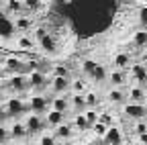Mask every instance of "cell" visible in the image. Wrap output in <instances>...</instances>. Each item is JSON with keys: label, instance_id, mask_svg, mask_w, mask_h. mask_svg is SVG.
<instances>
[{"label": "cell", "instance_id": "cell-1", "mask_svg": "<svg viewBox=\"0 0 147 145\" xmlns=\"http://www.w3.org/2000/svg\"><path fill=\"white\" fill-rule=\"evenodd\" d=\"M123 113H125V117L133 119V121H143V119H147V106L143 102H127L123 106Z\"/></svg>", "mask_w": 147, "mask_h": 145}, {"label": "cell", "instance_id": "cell-2", "mask_svg": "<svg viewBox=\"0 0 147 145\" xmlns=\"http://www.w3.org/2000/svg\"><path fill=\"white\" fill-rule=\"evenodd\" d=\"M25 127H27V133L29 135H37V133H41L45 127H47V123H45V117L37 115V113H31L25 119Z\"/></svg>", "mask_w": 147, "mask_h": 145}, {"label": "cell", "instance_id": "cell-3", "mask_svg": "<svg viewBox=\"0 0 147 145\" xmlns=\"http://www.w3.org/2000/svg\"><path fill=\"white\" fill-rule=\"evenodd\" d=\"M14 33H16L14 19H10V14H6V12H0V37H2V39H10Z\"/></svg>", "mask_w": 147, "mask_h": 145}, {"label": "cell", "instance_id": "cell-4", "mask_svg": "<svg viewBox=\"0 0 147 145\" xmlns=\"http://www.w3.org/2000/svg\"><path fill=\"white\" fill-rule=\"evenodd\" d=\"M4 111H6V117H18V115H23L27 111V104L21 98H10L4 106Z\"/></svg>", "mask_w": 147, "mask_h": 145}, {"label": "cell", "instance_id": "cell-5", "mask_svg": "<svg viewBox=\"0 0 147 145\" xmlns=\"http://www.w3.org/2000/svg\"><path fill=\"white\" fill-rule=\"evenodd\" d=\"M27 106L31 108V113L41 115V113H45V111H47V98H45V96H41V94H35V96H31V100H29V104H27Z\"/></svg>", "mask_w": 147, "mask_h": 145}, {"label": "cell", "instance_id": "cell-6", "mask_svg": "<svg viewBox=\"0 0 147 145\" xmlns=\"http://www.w3.org/2000/svg\"><path fill=\"white\" fill-rule=\"evenodd\" d=\"M51 90H53L55 94H65L67 90H69V78H65V76H53Z\"/></svg>", "mask_w": 147, "mask_h": 145}, {"label": "cell", "instance_id": "cell-7", "mask_svg": "<svg viewBox=\"0 0 147 145\" xmlns=\"http://www.w3.org/2000/svg\"><path fill=\"white\" fill-rule=\"evenodd\" d=\"M108 145H121V141H123V133H121V129L117 125H113V127H108L106 129V135L102 137Z\"/></svg>", "mask_w": 147, "mask_h": 145}, {"label": "cell", "instance_id": "cell-8", "mask_svg": "<svg viewBox=\"0 0 147 145\" xmlns=\"http://www.w3.org/2000/svg\"><path fill=\"white\" fill-rule=\"evenodd\" d=\"M131 76L135 78V82H137L139 86L147 84V67H145L143 63H133V65H131Z\"/></svg>", "mask_w": 147, "mask_h": 145}, {"label": "cell", "instance_id": "cell-9", "mask_svg": "<svg viewBox=\"0 0 147 145\" xmlns=\"http://www.w3.org/2000/svg\"><path fill=\"white\" fill-rule=\"evenodd\" d=\"M63 121H65V113L53 111V108H51V111L45 115V123H47V127H53V129H55L57 125H61Z\"/></svg>", "mask_w": 147, "mask_h": 145}, {"label": "cell", "instance_id": "cell-10", "mask_svg": "<svg viewBox=\"0 0 147 145\" xmlns=\"http://www.w3.org/2000/svg\"><path fill=\"white\" fill-rule=\"evenodd\" d=\"M8 133H10V139H16V141H21V139H25L29 135L25 123H12V127L8 129Z\"/></svg>", "mask_w": 147, "mask_h": 145}, {"label": "cell", "instance_id": "cell-11", "mask_svg": "<svg viewBox=\"0 0 147 145\" xmlns=\"http://www.w3.org/2000/svg\"><path fill=\"white\" fill-rule=\"evenodd\" d=\"M31 27H33V21L29 19V16H23V14L14 16V29H16V33H27Z\"/></svg>", "mask_w": 147, "mask_h": 145}, {"label": "cell", "instance_id": "cell-12", "mask_svg": "<svg viewBox=\"0 0 147 145\" xmlns=\"http://www.w3.org/2000/svg\"><path fill=\"white\" fill-rule=\"evenodd\" d=\"M37 41H39V45L43 47L45 53H55V51H57V43H55V39L51 37L49 33L43 35V37H41V39H37Z\"/></svg>", "mask_w": 147, "mask_h": 145}, {"label": "cell", "instance_id": "cell-13", "mask_svg": "<svg viewBox=\"0 0 147 145\" xmlns=\"http://www.w3.org/2000/svg\"><path fill=\"white\" fill-rule=\"evenodd\" d=\"M27 80H29L31 88H43L45 86V76H43V71H39V69H33Z\"/></svg>", "mask_w": 147, "mask_h": 145}, {"label": "cell", "instance_id": "cell-14", "mask_svg": "<svg viewBox=\"0 0 147 145\" xmlns=\"http://www.w3.org/2000/svg\"><path fill=\"white\" fill-rule=\"evenodd\" d=\"M53 135H55V139H69V137L74 135V129H71V125H67V123L63 121L61 125H57V127H55Z\"/></svg>", "mask_w": 147, "mask_h": 145}, {"label": "cell", "instance_id": "cell-15", "mask_svg": "<svg viewBox=\"0 0 147 145\" xmlns=\"http://www.w3.org/2000/svg\"><path fill=\"white\" fill-rule=\"evenodd\" d=\"M25 10V4H23V0H8L6 2V14H10V16H18Z\"/></svg>", "mask_w": 147, "mask_h": 145}, {"label": "cell", "instance_id": "cell-16", "mask_svg": "<svg viewBox=\"0 0 147 145\" xmlns=\"http://www.w3.org/2000/svg\"><path fill=\"white\" fill-rule=\"evenodd\" d=\"M51 108H53V111H59V113H65V111H69V100L65 96L57 94L51 100Z\"/></svg>", "mask_w": 147, "mask_h": 145}, {"label": "cell", "instance_id": "cell-17", "mask_svg": "<svg viewBox=\"0 0 147 145\" xmlns=\"http://www.w3.org/2000/svg\"><path fill=\"white\" fill-rule=\"evenodd\" d=\"M129 98L131 102H145L147 100V92L143 90V86H133L129 90Z\"/></svg>", "mask_w": 147, "mask_h": 145}, {"label": "cell", "instance_id": "cell-18", "mask_svg": "<svg viewBox=\"0 0 147 145\" xmlns=\"http://www.w3.org/2000/svg\"><path fill=\"white\" fill-rule=\"evenodd\" d=\"M16 47L21 49V51H33L35 47V39L33 37H27V35H21V37H16Z\"/></svg>", "mask_w": 147, "mask_h": 145}, {"label": "cell", "instance_id": "cell-19", "mask_svg": "<svg viewBox=\"0 0 147 145\" xmlns=\"http://www.w3.org/2000/svg\"><path fill=\"white\" fill-rule=\"evenodd\" d=\"M10 86H12V90H16L18 94L25 92L27 88H31V86H29V80H27L25 76H14V78L10 80Z\"/></svg>", "mask_w": 147, "mask_h": 145}, {"label": "cell", "instance_id": "cell-20", "mask_svg": "<svg viewBox=\"0 0 147 145\" xmlns=\"http://www.w3.org/2000/svg\"><path fill=\"white\" fill-rule=\"evenodd\" d=\"M108 80H110V84H113L115 88H121L123 84H125V74H123V69H113L108 74Z\"/></svg>", "mask_w": 147, "mask_h": 145}, {"label": "cell", "instance_id": "cell-21", "mask_svg": "<svg viewBox=\"0 0 147 145\" xmlns=\"http://www.w3.org/2000/svg\"><path fill=\"white\" fill-rule=\"evenodd\" d=\"M84 106H86V100H84V94H76L74 92V96L69 98V108H74V111H84Z\"/></svg>", "mask_w": 147, "mask_h": 145}, {"label": "cell", "instance_id": "cell-22", "mask_svg": "<svg viewBox=\"0 0 147 145\" xmlns=\"http://www.w3.org/2000/svg\"><path fill=\"white\" fill-rule=\"evenodd\" d=\"M90 78H92V80H96V82H104V80L108 78V71H106V67H104V65L96 63L94 71H92V74H90Z\"/></svg>", "mask_w": 147, "mask_h": 145}, {"label": "cell", "instance_id": "cell-23", "mask_svg": "<svg viewBox=\"0 0 147 145\" xmlns=\"http://www.w3.org/2000/svg\"><path fill=\"white\" fill-rule=\"evenodd\" d=\"M108 100L113 102V104H125V92L121 88H113L108 92Z\"/></svg>", "mask_w": 147, "mask_h": 145}, {"label": "cell", "instance_id": "cell-24", "mask_svg": "<svg viewBox=\"0 0 147 145\" xmlns=\"http://www.w3.org/2000/svg\"><path fill=\"white\" fill-rule=\"evenodd\" d=\"M131 65V57L127 55V53H117L115 55V67L117 69H125Z\"/></svg>", "mask_w": 147, "mask_h": 145}, {"label": "cell", "instance_id": "cell-25", "mask_svg": "<svg viewBox=\"0 0 147 145\" xmlns=\"http://www.w3.org/2000/svg\"><path fill=\"white\" fill-rule=\"evenodd\" d=\"M133 43H135L137 47H145V45H147V31H145V29H141V31H137V33L133 35Z\"/></svg>", "mask_w": 147, "mask_h": 145}, {"label": "cell", "instance_id": "cell-26", "mask_svg": "<svg viewBox=\"0 0 147 145\" xmlns=\"http://www.w3.org/2000/svg\"><path fill=\"white\" fill-rule=\"evenodd\" d=\"M69 88H71V92H76V94H84V90H86V82L78 78V80L69 82Z\"/></svg>", "mask_w": 147, "mask_h": 145}, {"label": "cell", "instance_id": "cell-27", "mask_svg": "<svg viewBox=\"0 0 147 145\" xmlns=\"http://www.w3.org/2000/svg\"><path fill=\"white\" fill-rule=\"evenodd\" d=\"M74 123H76V127H78V129H80V131H86V129H88V127H90V123L86 121V117H84V113H82V115L78 113V117H76V121H74Z\"/></svg>", "mask_w": 147, "mask_h": 145}, {"label": "cell", "instance_id": "cell-28", "mask_svg": "<svg viewBox=\"0 0 147 145\" xmlns=\"http://www.w3.org/2000/svg\"><path fill=\"white\" fill-rule=\"evenodd\" d=\"M23 4H25L27 10L35 12V10H39V8H41V0H23Z\"/></svg>", "mask_w": 147, "mask_h": 145}, {"label": "cell", "instance_id": "cell-29", "mask_svg": "<svg viewBox=\"0 0 147 145\" xmlns=\"http://www.w3.org/2000/svg\"><path fill=\"white\" fill-rule=\"evenodd\" d=\"M98 121H100L102 125H106V127H113V125H115V119H113V115H110V113H100V115H98Z\"/></svg>", "mask_w": 147, "mask_h": 145}, {"label": "cell", "instance_id": "cell-30", "mask_svg": "<svg viewBox=\"0 0 147 145\" xmlns=\"http://www.w3.org/2000/svg\"><path fill=\"white\" fill-rule=\"evenodd\" d=\"M94 67H96V61H92V59H86V61H82V71L86 76H90L92 71H94Z\"/></svg>", "mask_w": 147, "mask_h": 145}, {"label": "cell", "instance_id": "cell-31", "mask_svg": "<svg viewBox=\"0 0 147 145\" xmlns=\"http://www.w3.org/2000/svg\"><path fill=\"white\" fill-rule=\"evenodd\" d=\"M84 100H86V106H96V104H98L96 92H86V94H84Z\"/></svg>", "mask_w": 147, "mask_h": 145}, {"label": "cell", "instance_id": "cell-32", "mask_svg": "<svg viewBox=\"0 0 147 145\" xmlns=\"http://www.w3.org/2000/svg\"><path fill=\"white\" fill-rule=\"evenodd\" d=\"M92 129H94V133H96L98 137H104V135H106V129H108V127H106V125H102L100 121H96L94 125H92Z\"/></svg>", "mask_w": 147, "mask_h": 145}, {"label": "cell", "instance_id": "cell-33", "mask_svg": "<svg viewBox=\"0 0 147 145\" xmlns=\"http://www.w3.org/2000/svg\"><path fill=\"white\" fill-rule=\"evenodd\" d=\"M55 143H57V139H55V135H49V133L41 135V141H39V145H55Z\"/></svg>", "mask_w": 147, "mask_h": 145}, {"label": "cell", "instance_id": "cell-34", "mask_svg": "<svg viewBox=\"0 0 147 145\" xmlns=\"http://www.w3.org/2000/svg\"><path fill=\"white\" fill-rule=\"evenodd\" d=\"M145 131H147V119L137 121V123H135V133H137V135H143Z\"/></svg>", "mask_w": 147, "mask_h": 145}, {"label": "cell", "instance_id": "cell-35", "mask_svg": "<svg viewBox=\"0 0 147 145\" xmlns=\"http://www.w3.org/2000/svg\"><path fill=\"white\" fill-rule=\"evenodd\" d=\"M84 117H86V121L90 123V127L98 121V113H96V111H86V113H84Z\"/></svg>", "mask_w": 147, "mask_h": 145}, {"label": "cell", "instance_id": "cell-36", "mask_svg": "<svg viewBox=\"0 0 147 145\" xmlns=\"http://www.w3.org/2000/svg\"><path fill=\"white\" fill-rule=\"evenodd\" d=\"M10 139V133H8V129H4V127H0V145H4L6 141Z\"/></svg>", "mask_w": 147, "mask_h": 145}, {"label": "cell", "instance_id": "cell-37", "mask_svg": "<svg viewBox=\"0 0 147 145\" xmlns=\"http://www.w3.org/2000/svg\"><path fill=\"white\" fill-rule=\"evenodd\" d=\"M55 76H65L67 78V69L63 65H57V67H55Z\"/></svg>", "mask_w": 147, "mask_h": 145}, {"label": "cell", "instance_id": "cell-38", "mask_svg": "<svg viewBox=\"0 0 147 145\" xmlns=\"http://www.w3.org/2000/svg\"><path fill=\"white\" fill-rule=\"evenodd\" d=\"M139 19H141V23H143V25H147V6H145V8H141Z\"/></svg>", "mask_w": 147, "mask_h": 145}, {"label": "cell", "instance_id": "cell-39", "mask_svg": "<svg viewBox=\"0 0 147 145\" xmlns=\"http://www.w3.org/2000/svg\"><path fill=\"white\" fill-rule=\"evenodd\" d=\"M43 35H47V31H45L43 27H39V29H37V31H35V39H41V37H43Z\"/></svg>", "mask_w": 147, "mask_h": 145}, {"label": "cell", "instance_id": "cell-40", "mask_svg": "<svg viewBox=\"0 0 147 145\" xmlns=\"http://www.w3.org/2000/svg\"><path fill=\"white\" fill-rule=\"evenodd\" d=\"M139 141H141L143 145H147V131H145L143 135H139Z\"/></svg>", "mask_w": 147, "mask_h": 145}, {"label": "cell", "instance_id": "cell-41", "mask_svg": "<svg viewBox=\"0 0 147 145\" xmlns=\"http://www.w3.org/2000/svg\"><path fill=\"white\" fill-rule=\"evenodd\" d=\"M4 145H21V143H18V141H16V139H8V141H6V143H4Z\"/></svg>", "mask_w": 147, "mask_h": 145}, {"label": "cell", "instance_id": "cell-42", "mask_svg": "<svg viewBox=\"0 0 147 145\" xmlns=\"http://www.w3.org/2000/svg\"><path fill=\"white\" fill-rule=\"evenodd\" d=\"M2 117H6V111H4V106H0V119Z\"/></svg>", "mask_w": 147, "mask_h": 145}, {"label": "cell", "instance_id": "cell-43", "mask_svg": "<svg viewBox=\"0 0 147 145\" xmlns=\"http://www.w3.org/2000/svg\"><path fill=\"white\" fill-rule=\"evenodd\" d=\"M143 49H145V53H143V57H145V61H147V45H145Z\"/></svg>", "mask_w": 147, "mask_h": 145}, {"label": "cell", "instance_id": "cell-44", "mask_svg": "<svg viewBox=\"0 0 147 145\" xmlns=\"http://www.w3.org/2000/svg\"><path fill=\"white\" fill-rule=\"evenodd\" d=\"M23 145H35V143H31V141H27V143H23Z\"/></svg>", "mask_w": 147, "mask_h": 145}, {"label": "cell", "instance_id": "cell-45", "mask_svg": "<svg viewBox=\"0 0 147 145\" xmlns=\"http://www.w3.org/2000/svg\"><path fill=\"white\" fill-rule=\"evenodd\" d=\"M0 2H2V0H0Z\"/></svg>", "mask_w": 147, "mask_h": 145}]
</instances>
